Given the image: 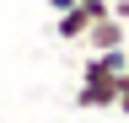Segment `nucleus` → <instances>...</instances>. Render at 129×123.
Listing matches in <instances>:
<instances>
[{
	"mask_svg": "<svg viewBox=\"0 0 129 123\" xmlns=\"http://www.w3.org/2000/svg\"><path fill=\"white\" fill-rule=\"evenodd\" d=\"M75 6V0H48V11H54V16H59V11H70Z\"/></svg>",
	"mask_w": 129,
	"mask_h": 123,
	"instance_id": "nucleus-8",
	"label": "nucleus"
},
{
	"mask_svg": "<svg viewBox=\"0 0 129 123\" xmlns=\"http://www.w3.org/2000/svg\"><path fill=\"white\" fill-rule=\"evenodd\" d=\"M113 107H118V112L129 118V75H124V80H118V102H113Z\"/></svg>",
	"mask_w": 129,
	"mask_h": 123,
	"instance_id": "nucleus-6",
	"label": "nucleus"
},
{
	"mask_svg": "<svg viewBox=\"0 0 129 123\" xmlns=\"http://www.w3.org/2000/svg\"><path fill=\"white\" fill-rule=\"evenodd\" d=\"M108 16H118V22H129V0H108Z\"/></svg>",
	"mask_w": 129,
	"mask_h": 123,
	"instance_id": "nucleus-7",
	"label": "nucleus"
},
{
	"mask_svg": "<svg viewBox=\"0 0 129 123\" xmlns=\"http://www.w3.org/2000/svg\"><path fill=\"white\" fill-rule=\"evenodd\" d=\"M113 102H118V75H81V86H75V107L81 112H102Z\"/></svg>",
	"mask_w": 129,
	"mask_h": 123,
	"instance_id": "nucleus-1",
	"label": "nucleus"
},
{
	"mask_svg": "<svg viewBox=\"0 0 129 123\" xmlns=\"http://www.w3.org/2000/svg\"><path fill=\"white\" fill-rule=\"evenodd\" d=\"M86 27H91V22L70 6V11H59V16H54V38H59V43H86Z\"/></svg>",
	"mask_w": 129,
	"mask_h": 123,
	"instance_id": "nucleus-4",
	"label": "nucleus"
},
{
	"mask_svg": "<svg viewBox=\"0 0 129 123\" xmlns=\"http://www.w3.org/2000/svg\"><path fill=\"white\" fill-rule=\"evenodd\" d=\"M81 75H129V48H97L86 54V64H81Z\"/></svg>",
	"mask_w": 129,
	"mask_h": 123,
	"instance_id": "nucleus-3",
	"label": "nucleus"
},
{
	"mask_svg": "<svg viewBox=\"0 0 129 123\" xmlns=\"http://www.w3.org/2000/svg\"><path fill=\"white\" fill-rule=\"evenodd\" d=\"M75 11H81L86 22H102V16H108V0H75Z\"/></svg>",
	"mask_w": 129,
	"mask_h": 123,
	"instance_id": "nucleus-5",
	"label": "nucleus"
},
{
	"mask_svg": "<svg viewBox=\"0 0 129 123\" xmlns=\"http://www.w3.org/2000/svg\"><path fill=\"white\" fill-rule=\"evenodd\" d=\"M86 48H91V54H97V48H129V22H118V16L91 22V27H86Z\"/></svg>",
	"mask_w": 129,
	"mask_h": 123,
	"instance_id": "nucleus-2",
	"label": "nucleus"
}]
</instances>
